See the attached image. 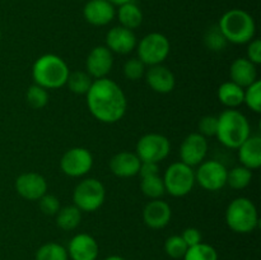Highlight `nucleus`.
<instances>
[{"mask_svg":"<svg viewBox=\"0 0 261 260\" xmlns=\"http://www.w3.org/2000/svg\"><path fill=\"white\" fill-rule=\"evenodd\" d=\"M184 260H218V252L213 246L200 242L190 246L186 251Z\"/></svg>","mask_w":261,"mask_h":260,"instance_id":"obj_30","label":"nucleus"},{"mask_svg":"<svg viewBox=\"0 0 261 260\" xmlns=\"http://www.w3.org/2000/svg\"><path fill=\"white\" fill-rule=\"evenodd\" d=\"M218 117L216 137L224 147L237 149L251 135L247 117L234 109H228Z\"/></svg>","mask_w":261,"mask_h":260,"instance_id":"obj_3","label":"nucleus"},{"mask_svg":"<svg viewBox=\"0 0 261 260\" xmlns=\"http://www.w3.org/2000/svg\"><path fill=\"white\" fill-rule=\"evenodd\" d=\"M204 42H205L206 47L212 51L224 50L227 43H228L226 38H224L223 33L219 30L218 24L213 25V27H211L206 31L205 36H204Z\"/></svg>","mask_w":261,"mask_h":260,"instance_id":"obj_34","label":"nucleus"},{"mask_svg":"<svg viewBox=\"0 0 261 260\" xmlns=\"http://www.w3.org/2000/svg\"><path fill=\"white\" fill-rule=\"evenodd\" d=\"M226 223L236 233H250L256 228L259 216L249 198H236L226 209Z\"/></svg>","mask_w":261,"mask_h":260,"instance_id":"obj_5","label":"nucleus"},{"mask_svg":"<svg viewBox=\"0 0 261 260\" xmlns=\"http://www.w3.org/2000/svg\"><path fill=\"white\" fill-rule=\"evenodd\" d=\"M107 2H110L111 3L112 5H122V4H125V3H129V2H132V0H107Z\"/></svg>","mask_w":261,"mask_h":260,"instance_id":"obj_41","label":"nucleus"},{"mask_svg":"<svg viewBox=\"0 0 261 260\" xmlns=\"http://www.w3.org/2000/svg\"><path fill=\"white\" fill-rule=\"evenodd\" d=\"M116 15L115 5L107 0H89L83 8V17L89 24L102 27L109 24Z\"/></svg>","mask_w":261,"mask_h":260,"instance_id":"obj_16","label":"nucleus"},{"mask_svg":"<svg viewBox=\"0 0 261 260\" xmlns=\"http://www.w3.org/2000/svg\"><path fill=\"white\" fill-rule=\"evenodd\" d=\"M92 83H93V81L89 76V74L81 70L69 73L68 81H66L68 88L75 94H86L88 89L91 88Z\"/></svg>","mask_w":261,"mask_h":260,"instance_id":"obj_28","label":"nucleus"},{"mask_svg":"<svg viewBox=\"0 0 261 260\" xmlns=\"http://www.w3.org/2000/svg\"><path fill=\"white\" fill-rule=\"evenodd\" d=\"M189 246L184 241L180 235H173L170 236L165 242V251L172 259H182L188 251Z\"/></svg>","mask_w":261,"mask_h":260,"instance_id":"obj_32","label":"nucleus"},{"mask_svg":"<svg viewBox=\"0 0 261 260\" xmlns=\"http://www.w3.org/2000/svg\"><path fill=\"white\" fill-rule=\"evenodd\" d=\"M244 91L242 87L233 82H224L218 88V99L228 109H236L244 103Z\"/></svg>","mask_w":261,"mask_h":260,"instance_id":"obj_23","label":"nucleus"},{"mask_svg":"<svg viewBox=\"0 0 261 260\" xmlns=\"http://www.w3.org/2000/svg\"><path fill=\"white\" fill-rule=\"evenodd\" d=\"M160 173V168H158V163L154 162H142L139 168L140 177H147V176L158 175Z\"/></svg>","mask_w":261,"mask_h":260,"instance_id":"obj_40","label":"nucleus"},{"mask_svg":"<svg viewBox=\"0 0 261 260\" xmlns=\"http://www.w3.org/2000/svg\"><path fill=\"white\" fill-rule=\"evenodd\" d=\"M38 205H40L41 212L46 216H56L60 209V201L55 195L46 193L38 199Z\"/></svg>","mask_w":261,"mask_h":260,"instance_id":"obj_36","label":"nucleus"},{"mask_svg":"<svg viewBox=\"0 0 261 260\" xmlns=\"http://www.w3.org/2000/svg\"><path fill=\"white\" fill-rule=\"evenodd\" d=\"M181 237H182L184 241L186 242V245L189 247L201 242V232L198 228H195V227H189V228H186L182 232V235H181Z\"/></svg>","mask_w":261,"mask_h":260,"instance_id":"obj_39","label":"nucleus"},{"mask_svg":"<svg viewBox=\"0 0 261 260\" xmlns=\"http://www.w3.org/2000/svg\"><path fill=\"white\" fill-rule=\"evenodd\" d=\"M239 160L242 166L256 170L261 166V138L250 135L239 148Z\"/></svg>","mask_w":261,"mask_h":260,"instance_id":"obj_22","label":"nucleus"},{"mask_svg":"<svg viewBox=\"0 0 261 260\" xmlns=\"http://www.w3.org/2000/svg\"><path fill=\"white\" fill-rule=\"evenodd\" d=\"M82 221V211L75 205H66L56 213V224L63 231H73Z\"/></svg>","mask_w":261,"mask_h":260,"instance_id":"obj_25","label":"nucleus"},{"mask_svg":"<svg viewBox=\"0 0 261 260\" xmlns=\"http://www.w3.org/2000/svg\"><path fill=\"white\" fill-rule=\"evenodd\" d=\"M229 76H231V82L239 84L242 88H246L257 81L256 65L247 58H237L231 64Z\"/></svg>","mask_w":261,"mask_h":260,"instance_id":"obj_21","label":"nucleus"},{"mask_svg":"<svg viewBox=\"0 0 261 260\" xmlns=\"http://www.w3.org/2000/svg\"><path fill=\"white\" fill-rule=\"evenodd\" d=\"M206 153H208V140L199 133H191L181 143V162L190 167L200 165L205 160Z\"/></svg>","mask_w":261,"mask_h":260,"instance_id":"obj_12","label":"nucleus"},{"mask_svg":"<svg viewBox=\"0 0 261 260\" xmlns=\"http://www.w3.org/2000/svg\"><path fill=\"white\" fill-rule=\"evenodd\" d=\"M105 260H125L122 256H119V255H111V256L106 257Z\"/></svg>","mask_w":261,"mask_h":260,"instance_id":"obj_42","label":"nucleus"},{"mask_svg":"<svg viewBox=\"0 0 261 260\" xmlns=\"http://www.w3.org/2000/svg\"><path fill=\"white\" fill-rule=\"evenodd\" d=\"M171 45L168 38L160 32L145 35L138 45V55L145 65L162 64L170 55Z\"/></svg>","mask_w":261,"mask_h":260,"instance_id":"obj_8","label":"nucleus"},{"mask_svg":"<svg viewBox=\"0 0 261 260\" xmlns=\"http://www.w3.org/2000/svg\"><path fill=\"white\" fill-rule=\"evenodd\" d=\"M228 170L223 163L218 161H203L195 172V183H198L204 190H221L227 184Z\"/></svg>","mask_w":261,"mask_h":260,"instance_id":"obj_10","label":"nucleus"},{"mask_svg":"<svg viewBox=\"0 0 261 260\" xmlns=\"http://www.w3.org/2000/svg\"><path fill=\"white\" fill-rule=\"evenodd\" d=\"M137 45L138 41L134 31L122 27V25L112 27L106 35V47L111 53L126 55L132 53L137 47Z\"/></svg>","mask_w":261,"mask_h":260,"instance_id":"obj_15","label":"nucleus"},{"mask_svg":"<svg viewBox=\"0 0 261 260\" xmlns=\"http://www.w3.org/2000/svg\"><path fill=\"white\" fill-rule=\"evenodd\" d=\"M0 41H2V30H0Z\"/></svg>","mask_w":261,"mask_h":260,"instance_id":"obj_43","label":"nucleus"},{"mask_svg":"<svg viewBox=\"0 0 261 260\" xmlns=\"http://www.w3.org/2000/svg\"><path fill=\"white\" fill-rule=\"evenodd\" d=\"M140 189H142L143 194L149 199H160L163 194L166 193L165 184H163V178L161 177L160 173L153 176H147V177H142L140 181Z\"/></svg>","mask_w":261,"mask_h":260,"instance_id":"obj_26","label":"nucleus"},{"mask_svg":"<svg viewBox=\"0 0 261 260\" xmlns=\"http://www.w3.org/2000/svg\"><path fill=\"white\" fill-rule=\"evenodd\" d=\"M99 247L96 239L88 233H78L70 240L68 246V256L71 260H96Z\"/></svg>","mask_w":261,"mask_h":260,"instance_id":"obj_17","label":"nucleus"},{"mask_svg":"<svg viewBox=\"0 0 261 260\" xmlns=\"http://www.w3.org/2000/svg\"><path fill=\"white\" fill-rule=\"evenodd\" d=\"M142 161L133 152H119L110 160V170L117 177H133L139 173Z\"/></svg>","mask_w":261,"mask_h":260,"instance_id":"obj_20","label":"nucleus"},{"mask_svg":"<svg viewBox=\"0 0 261 260\" xmlns=\"http://www.w3.org/2000/svg\"><path fill=\"white\" fill-rule=\"evenodd\" d=\"M145 74V64L139 58H132L125 61L124 75L129 81H138Z\"/></svg>","mask_w":261,"mask_h":260,"instance_id":"obj_35","label":"nucleus"},{"mask_svg":"<svg viewBox=\"0 0 261 260\" xmlns=\"http://www.w3.org/2000/svg\"><path fill=\"white\" fill-rule=\"evenodd\" d=\"M244 102L256 114L261 111V82L259 79L246 87V91H244Z\"/></svg>","mask_w":261,"mask_h":260,"instance_id":"obj_33","label":"nucleus"},{"mask_svg":"<svg viewBox=\"0 0 261 260\" xmlns=\"http://www.w3.org/2000/svg\"><path fill=\"white\" fill-rule=\"evenodd\" d=\"M227 42L242 45L249 43L256 32V24L250 13L242 9H231L224 13L218 23Z\"/></svg>","mask_w":261,"mask_h":260,"instance_id":"obj_4","label":"nucleus"},{"mask_svg":"<svg viewBox=\"0 0 261 260\" xmlns=\"http://www.w3.org/2000/svg\"><path fill=\"white\" fill-rule=\"evenodd\" d=\"M144 78L148 86L153 91L161 94L170 93L176 86V79L173 73L162 64L149 66V69L145 70Z\"/></svg>","mask_w":261,"mask_h":260,"instance_id":"obj_19","label":"nucleus"},{"mask_svg":"<svg viewBox=\"0 0 261 260\" xmlns=\"http://www.w3.org/2000/svg\"><path fill=\"white\" fill-rule=\"evenodd\" d=\"M114 65V55L106 46H96L88 54L86 60L87 73L91 78H106Z\"/></svg>","mask_w":261,"mask_h":260,"instance_id":"obj_14","label":"nucleus"},{"mask_svg":"<svg viewBox=\"0 0 261 260\" xmlns=\"http://www.w3.org/2000/svg\"><path fill=\"white\" fill-rule=\"evenodd\" d=\"M87 105L94 119L103 124H115L124 117L127 109L126 96L112 79H94L87 92Z\"/></svg>","mask_w":261,"mask_h":260,"instance_id":"obj_1","label":"nucleus"},{"mask_svg":"<svg viewBox=\"0 0 261 260\" xmlns=\"http://www.w3.org/2000/svg\"><path fill=\"white\" fill-rule=\"evenodd\" d=\"M172 211H171L170 204L161 199H153L143 211V221L149 228L161 229L165 228L171 221Z\"/></svg>","mask_w":261,"mask_h":260,"instance_id":"obj_18","label":"nucleus"},{"mask_svg":"<svg viewBox=\"0 0 261 260\" xmlns=\"http://www.w3.org/2000/svg\"><path fill=\"white\" fill-rule=\"evenodd\" d=\"M15 190L25 200H38L47 193V181L37 172H24L15 180Z\"/></svg>","mask_w":261,"mask_h":260,"instance_id":"obj_13","label":"nucleus"},{"mask_svg":"<svg viewBox=\"0 0 261 260\" xmlns=\"http://www.w3.org/2000/svg\"><path fill=\"white\" fill-rule=\"evenodd\" d=\"M93 166V155L87 148L74 147L66 150L60 160V168L66 176L81 177L87 175Z\"/></svg>","mask_w":261,"mask_h":260,"instance_id":"obj_11","label":"nucleus"},{"mask_svg":"<svg viewBox=\"0 0 261 260\" xmlns=\"http://www.w3.org/2000/svg\"><path fill=\"white\" fill-rule=\"evenodd\" d=\"M106 199V189L97 178H84L74 189L73 201L82 212H94L101 208Z\"/></svg>","mask_w":261,"mask_h":260,"instance_id":"obj_7","label":"nucleus"},{"mask_svg":"<svg viewBox=\"0 0 261 260\" xmlns=\"http://www.w3.org/2000/svg\"><path fill=\"white\" fill-rule=\"evenodd\" d=\"M252 178V171L245 166H239V167L232 168L227 173V184L234 190H241L245 189Z\"/></svg>","mask_w":261,"mask_h":260,"instance_id":"obj_27","label":"nucleus"},{"mask_svg":"<svg viewBox=\"0 0 261 260\" xmlns=\"http://www.w3.org/2000/svg\"><path fill=\"white\" fill-rule=\"evenodd\" d=\"M68 250L58 242H47L36 252V260H68Z\"/></svg>","mask_w":261,"mask_h":260,"instance_id":"obj_29","label":"nucleus"},{"mask_svg":"<svg viewBox=\"0 0 261 260\" xmlns=\"http://www.w3.org/2000/svg\"><path fill=\"white\" fill-rule=\"evenodd\" d=\"M162 178L166 191L175 198L188 195L195 185V172L184 162H175L168 166Z\"/></svg>","mask_w":261,"mask_h":260,"instance_id":"obj_6","label":"nucleus"},{"mask_svg":"<svg viewBox=\"0 0 261 260\" xmlns=\"http://www.w3.org/2000/svg\"><path fill=\"white\" fill-rule=\"evenodd\" d=\"M69 73L68 64L55 54L40 56L32 65L33 82L45 89H58L65 86Z\"/></svg>","mask_w":261,"mask_h":260,"instance_id":"obj_2","label":"nucleus"},{"mask_svg":"<svg viewBox=\"0 0 261 260\" xmlns=\"http://www.w3.org/2000/svg\"><path fill=\"white\" fill-rule=\"evenodd\" d=\"M247 59L255 65H259L261 63V41L259 38H255L249 42L247 46Z\"/></svg>","mask_w":261,"mask_h":260,"instance_id":"obj_38","label":"nucleus"},{"mask_svg":"<svg viewBox=\"0 0 261 260\" xmlns=\"http://www.w3.org/2000/svg\"><path fill=\"white\" fill-rule=\"evenodd\" d=\"M199 134L203 137H216L217 127H218V117L213 115H206L203 116L199 121Z\"/></svg>","mask_w":261,"mask_h":260,"instance_id":"obj_37","label":"nucleus"},{"mask_svg":"<svg viewBox=\"0 0 261 260\" xmlns=\"http://www.w3.org/2000/svg\"><path fill=\"white\" fill-rule=\"evenodd\" d=\"M171 152V143L167 137L158 133L145 134L138 140L137 155L142 162L160 163Z\"/></svg>","mask_w":261,"mask_h":260,"instance_id":"obj_9","label":"nucleus"},{"mask_svg":"<svg viewBox=\"0 0 261 260\" xmlns=\"http://www.w3.org/2000/svg\"><path fill=\"white\" fill-rule=\"evenodd\" d=\"M117 17H119L120 25L129 30L134 31L135 28L139 27L143 22V13L142 9L135 4L134 2L125 3V4L120 5L119 12H117Z\"/></svg>","mask_w":261,"mask_h":260,"instance_id":"obj_24","label":"nucleus"},{"mask_svg":"<svg viewBox=\"0 0 261 260\" xmlns=\"http://www.w3.org/2000/svg\"><path fill=\"white\" fill-rule=\"evenodd\" d=\"M25 101H27V103L30 105L32 109L35 110L43 109L48 102L47 89L42 88V87L37 86V84H32V86L27 89V93H25Z\"/></svg>","mask_w":261,"mask_h":260,"instance_id":"obj_31","label":"nucleus"}]
</instances>
